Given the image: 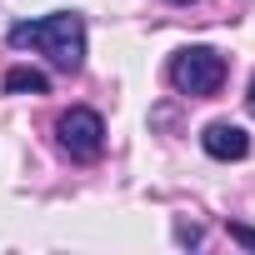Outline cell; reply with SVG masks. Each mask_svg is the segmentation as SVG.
I'll use <instances>...</instances> for the list:
<instances>
[{
	"label": "cell",
	"mask_w": 255,
	"mask_h": 255,
	"mask_svg": "<svg viewBox=\"0 0 255 255\" xmlns=\"http://www.w3.org/2000/svg\"><path fill=\"white\" fill-rule=\"evenodd\" d=\"M5 40H10L15 50H40V55H50V65L65 70V75H75V70L85 65V20H80L75 10H55V15H45V20H20V25H10Z\"/></svg>",
	"instance_id": "obj_1"
},
{
	"label": "cell",
	"mask_w": 255,
	"mask_h": 255,
	"mask_svg": "<svg viewBox=\"0 0 255 255\" xmlns=\"http://www.w3.org/2000/svg\"><path fill=\"white\" fill-rule=\"evenodd\" d=\"M165 75L180 95H215L220 80H225V55L210 50V45H185V50L170 55Z\"/></svg>",
	"instance_id": "obj_2"
},
{
	"label": "cell",
	"mask_w": 255,
	"mask_h": 255,
	"mask_svg": "<svg viewBox=\"0 0 255 255\" xmlns=\"http://www.w3.org/2000/svg\"><path fill=\"white\" fill-rule=\"evenodd\" d=\"M55 140H60V150L70 160H100V150H105V120L95 110L75 105V110H65L55 120Z\"/></svg>",
	"instance_id": "obj_3"
},
{
	"label": "cell",
	"mask_w": 255,
	"mask_h": 255,
	"mask_svg": "<svg viewBox=\"0 0 255 255\" xmlns=\"http://www.w3.org/2000/svg\"><path fill=\"white\" fill-rule=\"evenodd\" d=\"M200 145H205L210 160H245L250 155V135L240 130L235 120H210L205 135H200Z\"/></svg>",
	"instance_id": "obj_4"
},
{
	"label": "cell",
	"mask_w": 255,
	"mask_h": 255,
	"mask_svg": "<svg viewBox=\"0 0 255 255\" xmlns=\"http://www.w3.org/2000/svg\"><path fill=\"white\" fill-rule=\"evenodd\" d=\"M5 90H10V95H45L50 80H45V70H35V65H15V70H5Z\"/></svg>",
	"instance_id": "obj_5"
},
{
	"label": "cell",
	"mask_w": 255,
	"mask_h": 255,
	"mask_svg": "<svg viewBox=\"0 0 255 255\" xmlns=\"http://www.w3.org/2000/svg\"><path fill=\"white\" fill-rule=\"evenodd\" d=\"M230 240H240V245H250V250H255V230H250V225H240V220H230Z\"/></svg>",
	"instance_id": "obj_6"
},
{
	"label": "cell",
	"mask_w": 255,
	"mask_h": 255,
	"mask_svg": "<svg viewBox=\"0 0 255 255\" xmlns=\"http://www.w3.org/2000/svg\"><path fill=\"white\" fill-rule=\"evenodd\" d=\"M245 100H250V115H255V75H250V90H245Z\"/></svg>",
	"instance_id": "obj_7"
},
{
	"label": "cell",
	"mask_w": 255,
	"mask_h": 255,
	"mask_svg": "<svg viewBox=\"0 0 255 255\" xmlns=\"http://www.w3.org/2000/svg\"><path fill=\"white\" fill-rule=\"evenodd\" d=\"M170 5H190V0H170Z\"/></svg>",
	"instance_id": "obj_8"
}]
</instances>
